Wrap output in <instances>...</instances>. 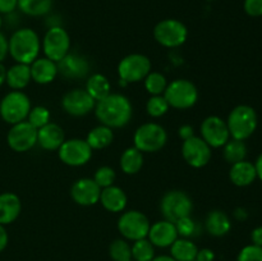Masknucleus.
Here are the masks:
<instances>
[{
  "label": "nucleus",
  "mask_w": 262,
  "mask_h": 261,
  "mask_svg": "<svg viewBox=\"0 0 262 261\" xmlns=\"http://www.w3.org/2000/svg\"><path fill=\"white\" fill-rule=\"evenodd\" d=\"M31 78L38 84H48L58 76V66L48 58H37L30 64Z\"/></svg>",
  "instance_id": "obj_21"
},
{
  "label": "nucleus",
  "mask_w": 262,
  "mask_h": 261,
  "mask_svg": "<svg viewBox=\"0 0 262 261\" xmlns=\"http://www.w3.org/2000/svg\"><path fill=\"white\" fill-rule=\"evenodd\" d=\"M227 125L230 137L242 141L247 140L257 128L256 110L250 105H238L229 113Z\"/></svg>",
  "instance_id": "obj_3"
},
{
  "label": "nucleus",
  "mask_w": 262,
  "mask_h": 261,
  "mask_svg": "<svg viewBox=\"0 0 262 261\" xmlns=\"http://www.w3.org/2000/svg\"><path fill=\"white\" fill-rule=\"evenodd\" d=\"M160 210L165 220L176 223L182 217L191 216L193 202L186 192L173 189L163 196L160 201Z\"/></svg>",
  "instance_id": "obj_7"
},
{
  "label": "nucleus",
  "mask_w": 262,
  "mask_h": 261,
  "mask_svg": "<svg viewBox=\"0 0 262 261\" xmlns=\"http://www.w3.org/2000/svg\"><path fill=\"white\" fill-rule=\"evenodd\" d=\"M201 138L211 148L223 147L230 140L227 122L217 115L205 118L201 124Z\"/></svg>",
  "instance_id": "obj_14"
},
{
  "label": "nucleus",
  "mask_w": 262,
  "mask_h": 261,
  "mask_svg": "<svg viewBox=\"0 0 262 261\" xmlns=\"http://www.w3.org/2000/svg\"><path fill=\"white\" fill-rule=\"evenodd\" d=\"M150 220L143 212L129 210L120 215L118 220V230L128 241H138L147 238L150 230Z\"/></svg>",
  "instance_id": "obj_10"
},
{
  "label": "nucleus",
  "mask_w": 262,
  "mask_h": 261,
  "mask_svg": "<svg viewBox=\"0 0 262 261\" xmlns=\"http://www.w3.org/2000/svg\"><path fill=\"white\" fill-rule=\"evenodd\" d=\"M31 110L30 97L22 91H10L0 101V117L9 124L27 119Z\"/></svg>",
  "instance_id": "obj_5"
},
{
  "label": "nucleus",
  "mask_w": 262,
  "mask_h": 261,
  "mask_svg": "<svg viewBox=\"0 0 262 261\" xmlns=\"http://www.w3.org/2000/svg\"><path fill=\"white\" fill-rule=\"evenodd\" d=\"M255 168H256V173H257V177L261 179L262 182V154L257 158L255 163Z\"/></svg>",
  "instance_id": "obj_48"
},
{
  "label": "nucleus",
  "mask_w": 262,
  "mask_h": 261,
  "mask_svg": "<svg viewBox=\"0 0 262 261\" xmlns=\"http://www.w3.org/2000/svg\"><path fill=\"white\" fill-rule=\"evenodd\" d=\"M132 250V260L135 261H152L155 257V246L148 241V238H142L133 242L130 246Z\"/></svg>",
  "instance_id": "obj_33"
},
{
  "label": "nucleus",
  "mask_w": 262,
  "mask_h": 261,
  "mask_svg": "<svg viewBox=\"0 0 262 261\" xmlns=\"http://www.w3.org/2000/svg\"><path fill=\"white\" fill-rule=\"evenodd\" d=\"M152 261H177V260H174L171 256L161 255V256H156V257H154Z\"/></svg>",
  "instance_id": "obj_50"
},
{
  "label": "nucleus",
  "mask_w": 262,
  "mask_h": 261,
  "mask_svg": "<svg viewBox=\"0 0 262 261\" xmlns=\"http://www.w3.org/2000/svg\"><path fill=\"white\" fill-rule=\"evenodd\" d=\"M5 78H7V68L4 67V64L0 63V86L5 83Z\"/></svg>",
  "instance_id": "obj_49"
},
{
  "label": "nucleus",
  "mask_w": 262,
  "mask_h": 261,
  "mask_svg": "<svg viewBox=\"0 0 262 261\" xmlns=\"http://www.w3.org/2000/svg\"><path fill=\"white\" fill-rule=\"evenodd\" d=\"M53 8V0H18V9L30 17H42Z\"/></svg>",
  "instance_id": "obj_31"
},
{
  "label": "nucleus",
  "mask_w": 262,
  "mask_h": 261,
  "mask_svg": "<svg viewBox=\"0 0 262 261\" xmlns=\"http://www.w3.org/2000/svg\"><path fill=\"white\" fill-rule=\"evenodd\" d=\"M251 240H252V245L262 247V227H257L252 230V233H251Z\"/></svg>",
  "instance_id": "obj_46"
},
{
  "label": "nucleus",
  "mask_w": 262,
  "mask_h": 261,
  "mask_svg": "<svg viewBox=\"0 0 262 261\" xmlns=\"http://www.w3.org/2000/svg\"><path fill=\"white\" fill-rule=\"evenodd\" d=\"M58 153L59 159L69 166H82L92 158V148L86 140L81 138L66 140L59 147Z\"/></svg>",
  "instance_id": "obj_12"
},
{
  "label": "nucleus",
  "mask_w": 262,
  "mask_h": 261,
  "mask_svg": "<svg viewBox=\"0 0 262 261\" xmlns=\"http://www.w3.org/2000/svg\"><path fill=\"white\" fill-rule=\"evenodd\" d=\"M164 97L168 101L169 106L178 110H187L194 106L199 100V90L196 84L188 79L178 78L168 83Z\"/></svg>",
  "instance_id": "obj_4"
},
{
  "label": "nucleus",
  "mask_w": 262,
  "mask_h": 261,
  "mask_svg": "<svg viewBox=\"0 0 262 261\" xmlns=\"http://www.w3.org/2000/svg\"><path fill=\"white\" fill-rule=\"evenodd\" d=\"M229 178L232 183L238 187L250 186L257 178L255 164L247 160L232 164V168L229 170Z\"/></svg>",
  "instance_id": "obj_24"
},
{
  "label": "nucleus",
  "mask_w": 262,
  "mask_h": 261,
  "mask_svg": "<svg viewBox=\"0 0 262 261\" xmlns=\"http://www.w3.org/2000/svg\"><path fill=\"white\" fill-rule=\"evenodd\" d=\"M215 253L212 252L210 248H202V250H199L196 256V260L194 261H214Z\"/></svg>",
  "instance_id": "obj_43"
},
{
  "label": "nucleus",
  "mask_w": 262,
  "mask_h": 261,
  "mask_svg": "<svg viewBox=\"0 0 262 261\" xmlns=\"http://www.w3.org/2000/svg\"><path fill=\"white\" fill-rule=\"evenodd\" d=\"M113 140H114L113 129L102 124L92 128L86 138L87 143L92 150H102V148L107 147L113 142Z\"/></svg>",
  "instance_id": "obj_29"
},
{
  "label": "nucleus",
  "mask_w": 262,
  "mask_h": 261,
  "mask_svg": "<svg viewBox=\"0 0 262 261\" xmlns=\"http://www.w3.org/2000/svg\"><path fill=\"white\" fill-rule=\"evenodd\" d=\"M211 147L201 137L192 136L183 141L182 156L192 168H202L211 160Z\"/></svg>",
  "instance_id": "obj_15"
},
{
  "label": "nucleus",
  "mask_w": 262,
  "mask_h": 261,
  "mask_svg": "<svg viewBox=\"0 0 262 261\" xmlns=\"http://www.w3.org/2000/svg\"><path fill=\"white\" fill-rule=\"evenodd\" d=\"M147 238L155 247H170L178 238L176 224L168 220L154 223L148 230Z\"/></svg>",
  "instance_id": "obj_19"
},
{
  "label": "nucleus",
  "mask_w": 262,
  "mask_h": 261,
  "mask_svg": "<svg viewBox=\"0 0 262 261\" xmlns=\"http://www.w3.org/2000/svg\"><path fill=\"white\" fill-rule=\"evenodd\" d=\"M22 205L19 197L13 192L0 194V224H12L19 216Z\"/></svg>",
  "instance_id": "obj_23"
},
{
  "label": "nucleus",
  "mask_w": 262,
  "mask_h": 261,
  "mask_svg": "<svg viewBox=\"0 0 262 261\" xmlns=\"http://www.w3.org/2000/svg\"><path fill=\"white\" fill-rule=\"evenodd\" d=\"M174 224H176L178 235H182V238H189L196 233L197 225L191 216L182 217V219L177 220Z\"/></svg>",
  "instance_id": "obj_39"
},
{
  "label": "nucleus",
  "mask_w": 262,
  "mask_h": 261,
  "mask_svg": "<svg viewBox=\"0 0 262 261\" xmlns=\"http://www.w3.org/2000/svg\"><path fill=\"white\" fill-rule=\"evenodd\" d=\"M2 27H3V17L2 14H0V30H2Z\"/></svg>",
  "instance_id": "obj_51"
},
{
  "label": "nucleus",
  "mask_w": 262,
  "mask_h": 261,
  "mask_svg": "<svg viewBox=\"0 0 262 261\" xmlns=\"http://www.w3.org/2000/svg\"><path fill=\"white\" fill-rule=\"evenodd\" d=\"M95 115L102 125L109 128H123L129 123L133 110L129 99L122 94H112L96 101Z\"/></svg>",
  "instance_id": "obj_1"
},
{
  "label": "nucleus",
  "mask_w": 262,
  "mask_h": 261,
  "mask_svg": "<svg viewBox=\"0 0 262 261\" xmlns=\"http://www.w3.org/2000/svg\"><path fill=\"white\" fill-rule=\"evenodd\" d=\"M115 178V171L114 169L110 168V166H100L96 171H95V176H94V181L96 182L97 186L100 188H106V187H110L114 184Z\"/></svg>",
  "instance_id": "obj_38"
},
{
  "label": "nucleus",
  "mask_w": 262,
  "mask_h": 261,
  "mask_svg": "<svg viewBox=\"0 0 262 261\" xmlns=\"http://www.w3.org/2000/svg\"><path fill=\"white\" fill-rule=\"evenodd\" d=\"M205 228L207 233L214 237H223L227 233H229L232 228L229 216L222 210H212L207 214L206 220H205Z\"/></svg>",
  "instance_id": "obj_25"
},
{
  "label": "nucleus",
  "mask_w": 262,
  "mask_h": 261,
  "mask_svg": "<svg viewBox=\"0 0 262 261\" xmlns=\"http://www.w3.org/2000/svg\"><path fill=\"white\" fill-rule=\"evenodd\" d=\"M42 49L45 58L58 63L69 53L71 49L69 33L60 26H53L46 31L43 36Z\"/></svg>",
  "instance_id": "obj_11"
},
{
  "label": "nucleus",
  "mask_w": 262,
  "mask_h": 261,
  "mask_svg": "<svg viewBox=\"0 0 262 261\" xmlns=\"http://www.w3.org/2000/svg\"><path fill=\"white\" fill-rule=\"evenodd\" d=\"M178 135H179V137H181L183 141L187 140V138L194 136L193 135V127H192V125H188V124L182 125V127L179 128V130H178Z\"/></svg>",
  "instance_id": "obj_45"
},
{
  "label": "nucleus",
  "mask_w": 262,
  "mask_h": 261,
  "mask_svg": "<svg viewBox=\"0 0 262 261\" xmlns=\"http://www.w3.org/2000/svg\"><path fill=\"white\" fill-rule=\"evenodd\" d=\"M130 261H135V260H130Z\"/></svg>",
  "instance_id": "obj_52"
},
{
  "label": "nucleus",
  "mask_w": 262,
  "mask_h": 261,
  "mask_svg": "<svg viewBox=\"0 0 262 261\" xmlns=\"http://www.w3.org/2000/svg\"><path fill=\"white\" fill-rule=\"evenodd\" d=\"M99 201L101 202L102 207L107 211L122 212L124 211L125 206H127L128 199L125 192L120 187L113 184V186L101 189Z\"/></svg>",
  "instance_id": "obj_22"
},
{
  "label": "nucleus",
  "mask_w": 262,
  "mask_h": 261,
  "mask_svg": "<svg viewBox=\"0 0 262 261\" xmlns=\"http://www.w3.org/2000/svg\"><path fill=\"white\" fill-rule=\"evenodd\" d=\"M169 104L165 100L164 95H158V96H151L146 104V112L150 117L160 118L165 115L169 110Z\"/></svg>",
  "instance_id": "obj_36"
},
{
  "label": "nucleus",
  "mask_w": 262,
  "mask_h": 261,
  "mask_svg": "<svg viewBox=\"0 0 262 261\" xmlns=\"http://www.w3.org/2000/svg\"><path fill=\"white\" fill-rule=\"evenodd\" d=\"M101 188L91 178H81L73 183L71 188V196L76 204L81 206H92L100 200Z\"/></svg>",
  "instance_id": "obj_18"
},
{
  "label": "nucleus",
  "mask_w": 262,
  "mask_h": 261,
  "mask_svg": "<svg viewBox=\"0 0 262 261\" xmlns=\"http://www.w3.org/2000/svg\"><path fill=\"white\" fill-rule=\"evenodd\" d=\"M223 147H224L223 155H224V159L229 164H235L242 160H246V156H247V146H246L245 141L232 138Z\"/></svg>",
  "instance_id": "obj_32"
},
{
  "label": "nucleus",
  "mask_w": 262,
  "mask_h": 261,
  "mask_svg": "<svg viewBox=\"0 0 262 261\" xmlns=\"http://www.w3.org/2000/svg\"><path fill=\"white\" fill-rule=\"evenodd\" d=\"M154 37L164 48H179L186 42L188 37V30L181 20L168 18L163 19L154 28Z\"/></svg>",
  "instance_id": "obj_8"
},
{
  "label": "nucleus",
  "mask_w": 262,
  "mask_h": 261,
  "mask_svg": "<svg viewBox=\"0 0 262 261\" xmlns=\"http://www.w3.org/2000/svg\"><path fill=\"white\" fill-rule=\"evenodd\" d=\"M9 55L17 63L28 64L38 58L41 49V41L38 35L32 28H19L8 40Z\"/></svg>",
  "instance_id": "obj_2"
},
{
  "label": "nucleus",
  "mask_w": 262,
  "mask_h": 261,
  "mask_svg": "<svg viewBox=\"0 0 262 261\" xmlns=\"http://www.w3.org/2000/svg\"><path fill=\"white\" fill-rule=\"evenodd\" d=\"M9 54V45H8V38L0 32V63L4 61L7 55Z\"/></svg>",
  "instance_id": "obj_44"
},
{
  "label": "nucleus",
  "mask_w": 262,
  "mask_h": 261,
  "mask_svg": "<svg viewBox=\"0 0 262 261\" xmlns=\"http://www.w3.org/2000/svg\"><path fill=\"white\" fill-rule=\"evenodd\" d=\"M119 165L124 174H128V176L137 174L143 166V153H141L135 146L125 148L120 155Z\"/></svg>",
  "instance_id": "obj_27"
},
{
  "label": "nucleus",
  "mask_w": 262,
  "mask_h": 261,
  "mask_svg": "<svg viewBox=\"0 0 262 261\" xmlns=\"http://www.w3.org/2000/svg\"><path fill=\"white\" fill-rule=\"evenodd\" d=\"M56 66H58V73L74 81L86 78L91 68V64L86 56L77 53H68L60 61L56 63Z\"/></svg>",
  "instance_id": "obj_17"
},
{
  "label": "nucleus",
  "mask_w": 262,
  "mask_h": 261,
  "mask_svg": "<svg viewBox=\"0 0 262 261\" xmlns=\"http://www.w3.org/2000/svg\"><path fill=\"white\" fill-rule=\"evenodd\" d=\"M66 141V135L60 125L56 123H48L46 125L37 129V143L41 148L46 151L59 150Z\"/></svg>",
  "instance_id": "obj_20"
},
{
  "label": "nucleus",
  "mask_w": 262,
  "mask_h": 261,
  "mask_svg": "<svg viewBox=\"0 0 262 261\" xmlns=\"http://www.w3.org/2000/svg\"><path fill=\"white\" fill-rule=\"evenodd\" d=\"M151 72V61L143 54H129L120 60L118 74L122 84L143 81Z\"/></svg>",
  "instance_id": "obj_9"
},
{
  "label": "nucleus",
  "mask_w": 262,
  "mask_h": 261,
  "mask_svg": "<svg viewBox=\"0 0 262 261\" xmlns=\"http://www.w3.org/2000/svg\"><path fill=\"white\" fill-rule=\"evenodd\" d=\"M18 8V0H0V14H10Z\"/></svg>",
  "instance_id": "obj_42"
},
{
  "label": "nucleus",
  "mask_w": 262,
  "mask_h": 261,
  "mask_svg": "<svg viewBox=\"0 0 262 261\" xmlns=\"http://www.w3.org/2000/svg\"><path fill=\"white\" fill-rule=\"evenodd\" d=\"M237 261H262V247L256 245H248L238 253Z\"/></svg>",
  "instance_id": "obj_40"
},
{
  "label": "nucleus",
  "mask_w": 262,
  "mask_h": 261,
  "mask_svg": "<svg viewBox=\"0 0 262 261\" xmlns=\"http://www.w3.org/2000/svg\"><path fill=\"white\" fill-rule=\"evenodd\" d=\"M143 81H145L146 91H147L151 96L163 95L166 86H168V81H166L165 76L159 73V72H150Z\"/></svg>",
  "instance_id": "obj_34"
},
{
  "label": "nucleus",
  "mask_w": 262,
  "mask_h": 261,
  "mask_svg": "<svg viewBox=\"0 0 262 261\" xmlns=\"http://www.w3.org/2000/svg\"><path fill=\"white\" fill-rule=\"evenodd\" d=\"M27 120L30 124H32L36 129H40L41 127L50 123V112L45 106H35L31 107L30 114H28Z\"/></svg>",
  "instance_id": "obj_37"
},
{
  "label": "nucleus",
  "mask_w": 262,
  "mask_h": 261,
  "mask_svg": "<svg viewBox=\"0 0 262 261\" xmlns=\"http://www.w3.org/2000/svg\"><path fill=\"white\" fill-rule=\"evenodd\" d=\"M8 241H9V238H8L7 229H5L4 225L0 224V252L5 250V247L8 246Z\"/></svg>",
  "instance_id": "obj_47"
},
{
  "label": "nucleus",
  "mask_w": 262,
  "mask_h": 261,
  "mask_svg": "<svg viewBox=\"0 0 262 261\" xmlns=\"http://www.w3.org/2000/svg\"><path fill=\"white\" fill-rule=\"evenodd\" d=\"M96 101L86 90L74 89L68 91L61 99V107L72 117H84L95 109Z\"/></svg>",
  "instance_id": "obj_16"
},
{
  "label": "nucleus",
  "mask_w": 262,
  "mask_h": 261,
  "mask_svg": "<svg viewBox=\"0 0 262 261\" xmlns=\"http://www.w3.org/2000/svg\"><path fill=\"white\" fill-rule=\"evenodd\" d=\"M31 81L32 78H31V69L28 64L17 63L7 69L5 82L14 91H20V90L26 89Z\"/></svg>",
  "instance_id": "obj_26"
},
{
  "label": "nucleus",
  "mask_w": 262,
  "mask_h": 261,
  "mask_svg": "<svg viewBox=\"0 0 262 261\" xmlns=\"http://www.w3.org/2000/svg\"><path fill=\"white\" fill-rule=\"evenodd\" d=\"M7 142L15 153L30 151L37 143V129L27 120L13 124L7 135Z\"/></svg>",
  "instance_id": "obj_13"
},
{
  "label": "nucleus",
  "mask_w": 262,
  "mask_h": 261,
  "mask_svg": "<svg viewBox=\"0 0 262 261\" xmlns=\"http://www.w3.org/2000/svg\"><path fill=\"white\" fill-rule=\"evenodd\" d=\"M109 255L113 261H130L132 260V250L130 245L125 240H115L110 243Z\"/></svg>",
  "instance_id": "obj_35"
},
{
  "label": "nucleus",
  "mask_w": 262,
  "mask_h": 261,
  "mask_svg": "<svg viewBox=\"0 0 262 261\" xmlns=\"http://www.w3.org/2000/svg\"><path fill=\"white\" fill-rule=\"evenodd\" d=\"M245 12L251 17H261L262 15V0H245Z\"/></svg>",
  "instance_id": "obj_41"
},
{
  "label": "nucleus",
  "mask_w": 262,
  "mask_h": 261,
  "mask_svg": "<svg viewBox=\"0 0 262 261\" xmlns=\"http://www.w3.org/2000/svg\"><path fill=\"white\" fill-rule=\"evenodd\" d=\"M197 252V246L188 238H177L170 246V256L177 261H194Z\"/></svg>",
  "instance_id": "obj_28"
},
{
  "label": "nucleus",
  "mask_w": 262,
  "mask_h": 261,
  "mask_svg": "<svg viewBox=\"0 0 262 261\" xmlns=\"http://www.w3.org/2000/svg\"><path fill=\"white\" fill-rule=\"evenodd\" d=\"M168 133L163 125L158 123H145L136 129L133 136L135 147L141 153H156L165 146Z\"/></svg>",
  "instance_id": "obj_6"
},
{
  "label": "nucleus",
  "mask_w": 262,
  "mask_h": 261,
  "mask_svg": "<svg viewBox=\"0 0 262 261\" xmlns=\"http://www.w3.org/2000/svg\"><path fill=\"white\" fill-rule=\"evenodd\" d=\"M84 90L89 92L90 96L95 101H99V100H102L110 94V82L104 74L95 73L92 76L87 77L86 89Z\"/></svg>",
  "instance_id": "obj_30"
}]
</instances>
